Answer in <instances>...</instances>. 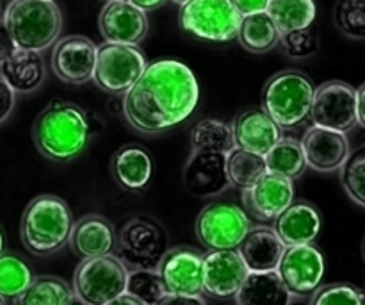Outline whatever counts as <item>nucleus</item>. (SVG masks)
I'll return each mask as SVG.
<instances>
[{
    "mask_svg": "<svg viewBox=\"0 0 365 305\" xmlns=\"http://www.w3.org/2000/svg\"><path fill=\"white\" fill-rule=\"evenodd\" d=\"M125 291L139 305H160L168 293L157 270H128Z\"/></svg>",
    "mask_w": 365,
    "mask_h": 305,
    "instance_id": "34",
    "label": "nucleus"
},
{
    "mask_svg": "<svg viewBox=\"0 0 365 305\" xmlns=\"http://www.w3.org/2000/svg\"><path fill=\"white\" fill-rule=\"evenodd\" d=\"M341 175V184L344 188L346 195L351 199L359 207H365V149L360 146L355 152H349L342 166L339 168Z\"/></svg>",
    "mask_w": 365,
    "mask_h": 305,
    "instance_id": "35",
    "label": "nucleus"
},
{
    "mask_svg": "<svg viewBox=\"0 0 365 305\" xmlns=\"http://www.w3.org/2000/svg\"><path fill=\"white\" fill-rule=\"evenodd\" d=\"M335 25L346 38L364 41L365 38V0H341L335 6Z\"/></svg>",
    "mask_w": 365,
    "mask_h": 305,
    "instance_id": "36",
    "label": "nucleus"
},
{
    "mask_svg": "<svg viewBox=\"0 0 365 305\" xmlns=\"http://www.w3.org/2000/svg\"><path fill=\"white\" fill-rule=\"evenodd\" d=\"M2 20L16 49L39 54L52 49L63 31L56 0H11Z\"/></svg>",
    "mask_w": 365,
    "mask_h": 305,
    "instance_id": "4",
    "label": "nucleus"
},
{
    "mask_svg": "<svg viewBox=\"0 0 365 305\" xmlns=\"http://www.w3.org/2000/svg\"><path fill=\"white\" fill-rule=\"evenodd\" d=\"M0 74L16 95H29L41 88L46 77V66L39 52L14 49V52L0 64Z\"/></svg>",
    "mask_w": 365,
    "mask_h": 305,
    "instance_id": "25",
    "label": "nucleus"
},
{
    "mask_svg": "<svg viewBox=\"0 0 365 305\" xmlns=\"http://www.w3.org/2000/svg\"><path fill=\"white\" fill-rule=\"evenodd\" d=\"M285 245L273 227L259 225L252 227L239 243L237 252L248 271L277 270L278 261L284 254Z\"/></svg>",
    "mask_w": 365,
    "mask_h": 305,
    "instance_id": "24",
    "label": "nucleus"
},
{
    "mask_svg": "<svg viewBox=\"0 0 365 305\" xmlns=\"http://www.w3.org/2000/svg\"><path fill=\"white\" fill-rule=\"evenodd\" d=\"M294 181L282 175L266 171L255 184L242 189V204L246 213L255 220L267 224L284 213L294 202Z\"/></svg>",
    "mask_w": 365,
    "mask_h": 305,
    "instance_id": "15",
    "label": "nucleus"
},
{
    "mask_svg": "<svg viewBox=\"0 0 365 305\" xmlns=\"http://www.w3.org/2000/svg\"><path fill=\"white\" fill-rule=\"evenodd\" d=\"M232 134H234V145L239 149L252 150V152L266 156L267 150L280 139L282 129L277 121L269 116L264 109H245L234 120Z\"/></svg>",
    "mask_w": 365,
    "mask_h": 305,
    "instance_id": "21",
    "label": "nucleus"
},
{
    "mask_svg": "<svg viewBox=\"0 0 365 305\" xmlns=\"http://www.w3.org/2000/svg\"><path fill=\"white\" fill-rule=\"evenodd\" d=\"M235 39L248 52L267 54L277 49L278 43H280V31L277 29L274 21L271 20L267 11H262V13L242 16Z\"/></svg>",
    "mask_w": 365,
    "mask_h": 305,
    "instance_id": "27",
    "label": "nucleus"
},
{
    "mask_svg": "<svg viewBox=\"0 0 365 305\" xmlns=\"http://www.w3.org/2000/svg\"><path fill=\"white\" fill-rule=\"evenodd\" d=\"M267 171L266 159L260 154L252 150L234 146L227 154V175L230 186L239 189H246L255 184L260 177Z\"/></svg>",
    "mask_w": 365,
    "mask_h": 305,
    "instance_id": "31",
    "label": "nucleus"
},
{
    "mask_svg": "<svg viewBox=\"0 0 365 305\" xmlns=\"http://www.w3.org/2000/svg\"><path fill=\"white\" fill-rule=\"evenodd\" d=\"M98 27L106 41L123 45H139L150 31L145 11L128 0H107L100 11Z\"/></svg>",
    "mask_w": 365,
    "mask_h": 305,
    "instance_id": "18",
    "label": "nucleus"
},
{
    "mask_svg": "<svg viewBox=\"0 0 365 305\" xmlns=\"http://www.w3.org/2000/svg\"><path fill=\"white\" fill-rule=\"evenodd\" d=\"M232 127L217 118H203L191 131V150H216L228 154L234 149Z\"/></svg>",
    "mask_w": 365,
    "mask_h": 305,
    "instance_id": "32",
    "label": "nucleus"
},
{
    "mask_svg": "<svg viewBox=\"0 0 365 305\" xmlns=\"http://www.w3.org/2000/svg\"><path fill=\"white\" fill-rule=\"evenodd\" d=\"M324 270V256L314 243L285 246L277 266V274L294 300L310 299L323 284Z\"/></svg>",
    "mask_w": 365,
    "mask_h": 305,
    "instance_id": "11",
    "label": "nucleus"
},
{
    "mask_svg": "<svg viewBox=\"0 0 365 305\" xmlns=\"http://www.w3.org/2000/svg\"><path fill=\"white\" fill-rule=\"evenodd\" d=\"M106 2H107V0H106Z\"/></svg>",
    "mask_w": 365,
    "mask_h": 305,
    "instance_id": "50",
    "label": "nucleus"
},
{
    "mask_svg": "<svg viewBox=\"0 0 365 305\" xmlns=\"http://www.w3.org/2000/svg\"><path fill=\"white\" fill-rule=\"evenodd\" d=\"M264 159H266L267 171H273V174L287 177L291 181H296L307 171V161L302 143L294 138L280 136V139L267 150Z\"/></svg>",
    "mask_w": 365,
    "mask_h": 305,
    "instance_id": "29",
    "label": "nucleus"
},
{
    "mask_svg": "<svg viewBox=\"0 0 365 305\" xmlns=\"http://www.w3.org/2000/svg\"><path fill=\"white\" fill-rule=\"evenodd\" d=\"M307 168L319 174L337 171L351 152L349 139L344 132L312 125L302 138Z\"/></svg>",
    "mask_w": 365,
    "mask_h": 305,
    "instance_id": "19",
    "label": "nucleus"
},
{
    "mask_svg": "<svg viewBox=\"0 0 365 305\" xmlns=\"http://www.w3.org/2000/svg\"><path fill=\"white\" fill-rule=\"evenodd\" d=\"M4 302H6V300H4V299H2V296H0V305H2Z\"/></svg>",
    "mask_w": 365,
    "mask_h": 305,
    "instance_id": "48",
    "label": "nucleus"
},
{
    "mask_svg": "<svg viewBox=\"0 0 365 305\" xmlns=\"http://www.w3.org/2000/svg\"><path fill=\"white\" fill-rule=\"evenodd\" d=\"M242 14L232 0H189L178 21L185 32L203 41L228 43L237 38Z\"/></svg>",
    "mask_w": 365,
    "mask_h": 305,
    "instance_id": "8",
    "label": "nucleus"
},
{
    "mask_svg": "<svg viewBox=\"0 0 365 305\" xmlns=\"http://www.w3.org/2000/svg\"><path fill=\"white\" fill-rule=\"evenodd\" d=\"M157 271L171 295H203V254L198 250L191 246L168 249Z\"/></svg>",
    "mask_w": 365,
    "mask_h": 305,
    "instance_id": "14",
    "label": "nucleus"
},
{
    "mask_svg": "<svg viewBox=\"0 0 365 305\" xmlns=\"http://www.w3.org/2000/svg\"><path fill=\"white\" fill-rule=\"evenodd\" d=\"M160 305H205V299H203V295L189 296V295H171V293H166Z\"/></svg>",
    "mask_w": 365,
    "mask_h": 305,
    "instance_id": "41",
    "label": "nucleus"
},
{
    "mask_svg": "<svg viewBox=\"0 0 365 305\" xmlns=\"http://www.w3.org/2000/svg\"><path fill=\"white\" fill-rule=\"evenodd\" d=\"M0 16H2V4H0Z\"/></svg>",
    "mask_w": 365,
    "mask_h": 305,
    "instance_id": "49",
    "label": "nucleus"
},
{
    "mask_svg": "<svg viewBox=\"0 0 365 305\" xmlns=\"http://www.w3.org/2000/svg\"><path fill=\"white\" fill-rule=\"evenodd\" d=\"M18 305H73L75 293L66 281L53 275L32 279L21 295L13 300Z\"/></svg>",
    "mask_w": 365,
    "mask_h": 305,
    "instance_id": "28",
    "label": "nucleus"
},
{
    "mask_svg": "<svg viewBox=\"0 0 365 305\" xmlns=\"http://www.w3.org/2000/svg\"><path fill=\"white\" fill-rule=\"evenodd\" d=\"M248 275L237 250H209L203 254V295L217 300L234 299Z\"/></svg>",
    "mask_w": 365,
    "mask_h": 305,
    "instance_id": "17",
    "label": "nucleus"
},
{
    "mask_svg": "<svg viewBox=\"0 0 365 305\" xmlns=\"http://www.w3.org/2000/svg\"><path fill=\"white\" fill-rule=\"evenodd\" d=\"M68 245L71 252L81 259L106 256L114 252L116 229L102 214H86L71 225Z\"/></svg>",
    "mask_w": 365,
    "mask_h": 305,
    "instance_id": "20",
    "label": "nucleus"
},
{
    "mask_svg": "<svg viewBox=\"0 0 365 305\" xmlns=\"http://www.w3.org/2000/svg\"><path fill=\"white\" fill-rule=\"evenodd\" d=\"M252 220L237 204L210 202L202 209L195 224L198 241L207 250H237Z\"/></svg>",
    "mask_w": 365,
    "mask_h": 305,
    "instance_id": "10",
    "label": "nucleus"
},
{
    "mask_svg": "<svg viewBox=\"0 0 365 305\" xmlns=\"http://www.w3.org/2000/svg\"><path fill=\"white\" fill-rule=\"evenodd\" d=\"M128 268L116 254L82 259L71 282L77 304L110 305L127 286Z\"/></svg>",
    "mask_w": 365,
    "mask_h": 305,
    "instance_id": "7",
    "label": "nucleus"
},
{
    "mask_svg": "<svg viewBox=\"0 0 365 305\" xmlns=\"http://www.w3.org/2000/svg\"><path fill=\"white\" fill-rule=\"evenodd\" d=\"M309 302L312 305H362L365 295L362 289L351 284H321Z\"/></svg>",
    "mask_w": 365,
    "mask_h": 305,
    "instance_id": "38",
    "label": "nucleus"
},
{
    "mask_svg": "<svg viewBox=\"0 0 365 305\" xmlns=\"http://www.w3.org/2000/svg\"><path fill=\"white\" fill-rule=\"evenodd\" d=\"M323 220L321 213L314 204L299 200L292 202L284 213L274 218V232L285 246L307 245L314 243L319 236Z\"/></svg>",
    "mask_w": 365,
    "mask_h": 305,
    "instance_id": "22",
    "label": "nucleus"
},
{
    "mask_svg": "<svg viewBox=\"0 0 365 305\" xmlns=\"http://www.w3.org/2000/svg\"><path fill=\"white\" fill-rule=\"evenodd\" d=\"M266 11L280 34L309 27L316 20L314 0H269Z\"/></svg>",
    "mask_w": 365,
    "mask_h": 305,
    "instance_id": "30",
    "label": "nucleus"
},
{
    "mask_svg": "<svg viewBox=\"0 0 365 305\" xmlns=\"http://www.w3.org/2000/svg\"><path fill=\"white\" fill-rule=\"evenodd\" d=\"M34 279L31 266L16 254H0V296L14 300Z\"/></svg>",
    "mask_w": 365,
    "mask_h": 305,
    "instance_id": "33",
    "label": "nucleus"
},
{
    "mask_svg": "<svg viewBox=\"0 0 365 305\" xmlns=\"http://www.w3.org/2000/svg\"><path fill=\"white\" fill-rule=\"evenodd\" d=\"M168 249L166 229L150 214H135L116 232L114 252L128 270H157Z\"/></svg>",
    "mask_w": 365,
    "mask_h": 305,
    "instance_id": "6",
    "label": "nucleus"
},
{
    "mask_svg": "<svg viewBox=\"0 0 365 305\" xmlns=\"http://www.w3.org/2000/svg\"><path fill=\"white\" fill-rule=\"evenodd\" d=\"M278 45L284 49L285 56L291 57V59H309L319 49V39H317L312 25H309V27L298 29V31L280 34Z\"/></svg>",
    "mask_w": 365,
    "mask_h": 305,
    "instance_id": "37",
    "label": "nucleus"
},
{
    "mask_svg": "<svg viewBox=\"0 0 365 305\" xmlns=\"http://www.w3.org/2000/svg\"><path fill=\"white\" fill-rule=\"evenodd\" d=\"M309 118L317 127L344 134L355 129V88L342 81H328L319 88H314Z\"/></svg>",
    "mask_w": 365,
    "mask_h": 305,
    "instance_id": "12",
    "label": "nucleus"
},
{
    "mask_svg": "<svg viewBox=\"0 0 365 305\" xmlns=\"http://www.w3.org/2000/svg\"><path fill=\"white\" fill-rule=\"evenodd\" d=\"M128 2L134 4L135 7H139V9L145 11V13H152V11L163 7L168 0H128Z\"/></svg>",
    "mask_w": 365,
    "mask_h": 305,
    "instance_id": "44",
    "label": "nucleus"
},
{
    "mask_svg": "<svg viewBox=\"0 0 365 305\" xmlns=\"http://www.w3.org/2000/svg\"><path fill=\"white\" fill-rule=\"evenodd\" d=\"M145 66L146 57L139 45L106 41L96 49L91 81L109 95L123 96L138 81Z\"/></svg>",
    "mask_w": 365,
    "mask_h": 305,
    "instance_id": "9",
    "label": "nucleus"
},
{
    "mask_svg": "<svg viewBox=\"0 0 365 305\" xmlns=\"http://www.w3.org/2000/svg\"><path fill=\"white\" fill-rule=\"evenodd\" d=\"M173 4H177V6H184L185 2H189V0H171Z\"/></svg>",
    "mask_w": 365,
    "mask_h": 305,
    "instance_id": "47",
    "label": "nucleus"
},
{
    "mask_svg": "<svg viewBox=\"0 0 365 305\" xmlns=\"http://www.w3.org/2000/svg\"><path fill=\"white\" fill-rule=\"evenodd\" d=\"M184 186L196 199H214L230 188L227 154L216 150H191L184 166Z\"/></svg>",
    "mask_w": 365,
    "mask_h": 305,
    "instance_id": "16",
    "label": "nucleus"
},
{
    "mask_svg": "<svg viewBox=\"0 0 365 305\" xmlns=\"http://www.w3.org/2000/svg\"><path fill=\"white\" fill-rule=\"evenodd\" d=\"M14 106H16V93L11 88L9 82L0 74V125L6 124L13 114Z\"/></svg>",
    "mask_w": 365,
    "mask_h": 305,
    "instance_id": "39",
    "label": "nucleus"
},
{
    "mask_svg": "<svg viewBox=\"0 0 365 305\" xmlns=\"http://www.w3.org/2000/svg\"><path fill=\"white\" fill-rule=\"evenodd\" d=\"M4 252V234H2V229H0V254Z\"/></svg>",
    "mask_w": 365,
    "mask_h": 305,
    "instance_id": "46",
    "label": "nucleus"
},
{
    "mask_svg": "<svg viewBox=\"0 0 365 305\" xmlns=\"http://www.w3.org/2000/svg\"><path fill=\"white\" fill-rule=\"evenodd\" d=\"M314 82L298 70L274 74L262 89V109L280 129H294L309 120Z\"/></svg>",
    "mask_w": 365,
    "mask_h": 305,
    "instance_id": "5",
    "label": "nucleus"
},
{
    "mask_svg": "<svg viewBox=\"0 0 365 305\" xmlns=\"http://www.w3.org/2000/svg\"><path fill=\"white\" fill-rule=\"evenodd\" d=\"M110 174L125 191H145L152 182V156L148 150L139 145H123L114 152L110 159Z\"/></svg>",
    "mask_w": 365,
    "mask_h": 305,
    "instance_id": "23",
    "label": "nucleus"
},
{
    "mask_svg": "<svg viewBox=\"0 0 365 305\" xmlns=\"http://www.w3.org/2000/svg\"><path fill=\"white\" fill-rule=\"evenodd\" d=\"M127 304H130V305H139L138 300H135L134 296L128 295L127 291H123V293H121V295L118 296V299L114 300V302L110 304V305H127Z\"/></svg>",
    "mask_w": 365,
    "mask_h": 305,
    "instance_id": "45",
    "label": "nucleus"
},
{
    "mask_svg": "<svg viewBox=\"0 0 365 305\" xmlns=\"http://www.w3.org/2000/svg\"><path fill=\"white\" fill-rule=\"evenodd\" d=\"M232 2L235 4V7H237V11L242 16L253 13H262L269 6V0H232Z\"/></svg>",
    "mask_w": 365,
    "mask_h": 305,
    "instance_id": "40",
    "label": "nucleus"
},
{
    "mask_svg": "<svg viewBox=\"0 0 365 305\" xmlns=\"http://www.w3.org/2000/svg\"><path fill=\"white\" fill-rule=\"evenodd\" d=\"M234 299L239 305H289L294 300L277 270L248 271Z\"/></svg>",
    "mask_w": 365,
    "mask_h": 305,
    "instance_id": "26",
    "label": "nucleus"
},
{
    "mask_svg": "<svg viewBox=\"0 0 365 305\" xmlns=\"http://www.w3.org/2000/svg\"><path fill=\"white\" fill-rule=\"evenodd\" d=\"M364 100H365V86L360 84L355 89V114H356V125L365 127V111H364Z\"/></svg>",
    "mask_w": 365,
    "mask_h": 305,
    "instance_id": "43",
    "label": "nucleus"
},
{
    "mask_svg": "<svg viewBox=\"0 0 365 305\" xmlns=\"http://www.w3.org/2000/svg\"><path fill=\"white\" fill-rule=\"evenodd\" d=\"M200 102L198 79L184 63L159 59L146 64L123 95V116L135 132L160 136L192 116Z\"/></svg>",
    "mask_w": 365,
    "mask_h": 305,
    "instance_id": "1",
    "label": "nucleus"
},
{
    "mask_svg": "<svg viewBox=\"0 0 365 305\" xmlns=\"http://www.w3.org/2000/svg\"><path fill=\"white\" fill-rule=\"evenodd\" d=\"M93 136V125L81 106L66 100L50 102L32 125V139L45 159L70 163L84 154Z\"/></svg>",
    "mask_w": 365,
    "mask_h": 305,
    "instance_id": "2",
    "label": "nucleus"
},
{
    "mask_svg": "<svg viewBox=\"0 0 365 305\" xmlns=\"http://www.w3.org/2000/svg\"><path fill=\"white\" fill-rule=\"evenodd\" d=\"M73 214L61 196L39 195L29 202L21 216L20 236L34 256L48 257L68 245Z\"/></svg>",
    "mask_w": 365,
    "mask_h": 305,
    "instance_id": "3",
    "label": "nucleus"
},
{
    "mask_svg": "<svg viewBox=\"0 0 365 305\" xmlns=\"http://www.w3.org/2000/svg\"><path fill=\"white\" fill-rule=\"evenodd\" d=\"M14 49H16V46H14L13 39H11L9 32H7L6 25H4L2 16H0V64L14 52Z\"/></svg>",
    "mask_w": 365,
    "mask_h": 305,
    "instance_id": "42",
    "label": "nucleus"
},
{
    "mask_svg": "<svg viewBox=\"0 0 365 305\" xmlns=\"http://www.w3.org/2000/svg\"><path fill=\"white\" fill-rule=\"evenodd\" d=\"M98 46L89 38L71 34L59 38L52 45V71L59 81L66 84L81 86L93 79Z\"/></svg>",
    "mask_w": 365,
    "mask_h": 305,
    "instance_id": "13",
    "label": "nucleus"
}]
</instances>
